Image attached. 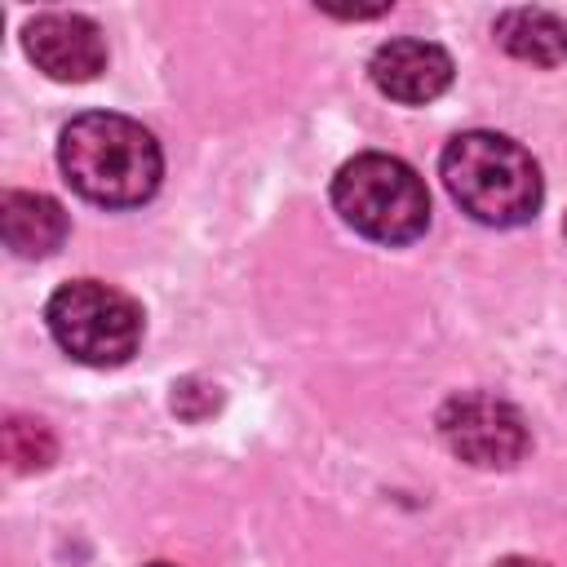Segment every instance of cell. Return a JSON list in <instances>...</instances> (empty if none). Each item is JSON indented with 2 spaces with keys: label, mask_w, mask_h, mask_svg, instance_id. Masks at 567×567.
Instances as JSON below:
<instances>
[{
  "label": "cell",
  "mask_w": 567,
  "mask_h": 567,
  "mask_svg": "<svg viewBox=\"0 0 567 567\" xmlns=\"http://www.w3.org/2000/svg\"><path fill=\"white\" fill-rule=\"evenodd\" d=\"M58 164L75 195L102 208H137L159 190V142L128 115L84 111L58 137Z\"/></svg>",
  "instance_id": "1"
},
{
  "label": "cell",
  "mask_w": 567,
  "mask_h": 567,
  "mask_svg": "<svg viewBox=\"0 0 567 567\" xmlns=\"http://www.w3.org/2000/svg\"><path fill=\"white\" fill-rule=\"evenodd\" d=\"M332 204L350 230L377 244H412L430 226V190L399 155L363 151L332 177Z\"/></svg>",
  "instance_id": "3"
},
{
  "label": "cell",
  "mask_w": 567,
  "mask_h": 567,
  "mask_svg": "<svg viewBox=\"0 0 567 567\" xmlns=\"http://www.w3.org/2000/svg\"><path fill=\"white\" fill-rule=\"evenodd\" d=\"M496 567H545V563H536V558H518V554H514V558H501Z\"/></svg>",
  "instance_id": "11"
},
{
  "label": "cell",
  "mask_w": 567,
  "mask_h": 567,
  "mask_svg": "<svg viewBox=\"0 0 567 567\" xmlns=\"http://www.w3.org/2000/svg\"><path fill=\"white\" fill-rule=\"evenodd\" d=\"M439 434L461 461H470L478 470H505V465L523 461V452H527L523 412L483 390L447 399L439 412Z\"/></svg>",
  "instance_id": "5"
},
{
  "label": "cell",
  "mask_w": 567,
  "mask_h": 567,
  "mask_svg": "<svg viewBox=\"0 0 567 567\" xmlns=\"http://www.w3.org/2000/svg\"><path fill=\"white\" fill-rule=\"evenodd\" d=\"M53 434L40 425V421H22V416H13L9 425H4V456H9V465L13 470H44L49 461H53Z\"/></svg>",
  "instance_id": "10"
},
{
  "label": "cell",
  "mask_w": 567,
  "mask_h": 567,
  "mask_svg": "<svg viewBox=\"0 0 567 567\" xmlns=\"http://www.w3.org/2000/svg\"><path fill=\"white\" fill-rule=\"evenodd\" d=\"M496 40L505 53L532 62V66H558L567 58V27L549 9H505L496 18Z\"/></svg>",
  "instance_id": "9"
},
{
  "label": "cell",
  "mask_w": 567,
  "mask_h": 567,
  "mask_svg": "<svg viewBox=\"0 0 567 567\" xmlns=\"http://www.w3.org/2000/svg\"><path fill=\"white\" fill-rule=\"evenodd\" d=\"M0 235L18 257H49L66 239V213L58 199H49L40 190H4Z\"/></svg>",
  "instance_id": "8"
},
{
  "label": "cell",
  "mask_w": 567,
  "mask_h": 567,
  "mask_svg": "<svg viewBox=\"0 0 567 567\" xmlns=\"http://www.w3.org/2000/svg\"><path fill=\"white\" fill-rule=\"evenodd\" d=\"M447 195L483 226H523L540 208V168L505 133H456L439 159Z\"/></svg>",
  "instance_id": "2"
},
{
  "label": "cell",
  "mask_w": 567,
  "mask_h": 567,
  "mask_svg": "<svg viewBox=\"0 0 567 567\" xmlns=\"http://www.w3.org/2000/svg\"><path fill=\"white\" fill-rule=\"evenodd\" d=\"M368 71H372V84L403 106L434 102L452 84V58L430 40H385L372 53Z\"/></svg>",
  "instance_id": "7"
},
{
  "label": "cell",
  "mask_w": 567,
  "mask_h": 567,
  "mask_svg": "<svg viewBox=\"0 0 567 567\" xmlns=\"http://www.w3.org/2000/svg\"><path fill=\"white\" fill-rule=\"evenodd\" d=\"M151 567H168V563H151Z\"/></svg>",
  "instance_id": "12"
},
{
  "label": "cell",
  "mask_w": 567,
  "mask_h": 567,
  "mask_svg": "<svg viewBox=\"0 0 567 567\" xmlns=\"http://www.w3.org/2000/svg\"><path fill=\"white\" fill-rule=\"evenodd\" d=\"M49 332L53 341L89 363V368H120L133 359L142 341V310L128 292L102 279H71L49 297Z\"/></svg>",
  "instance_id": "4"
},
{
  "label": "cell",
  "mask_w": 567,
  "mask_h": 567,
  "mask_svg": "<svg viewBox=\"0 0 567 567\" xmlns=\"http://www.w3.org/2000/svg\"><path fill=\"white\" fill-rule=\"evenodd\" d=\"M22 49L49 80L66 84H84L106 66L102 27L84 13H35L22 27Z\"/></svg>",
  "instance_id": "6"
}]
</instances>
